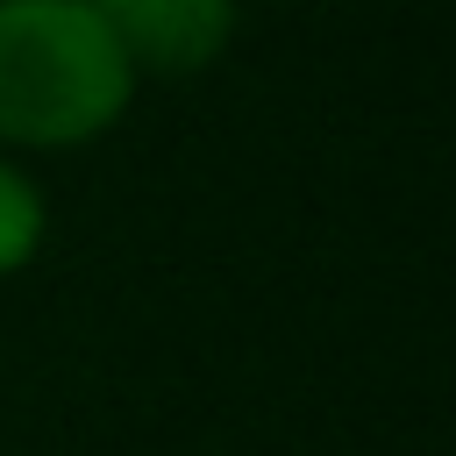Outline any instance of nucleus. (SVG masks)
I'll use <instances>...</instances> for the list:
<instances>
[{"instance_id":"3","label":"nucleus","mask_w":456,"mask_h":456,"mask_svg":"<svg viewBox=\"0 0 456 456\" xmlns=\"http://www.w3.org/2000/svg\"><path fill=\"white\" fill-rule=\"evenodd\" d=\"M43 242H50V200L28 178V164L0 150V278L28 271L43 256Z\"/></svg>"},{"instance_id":"1","label":"nucleus","mask_w":456,"mask_h":456,"mask_svg":"<svg viewBox=\"0 0 456 456\" xmlns=\"http://www.w3.org/2000/svg\"><path fill=\"white\" fill-rule=\"evenodd\" d=\"M142 78L86 0H0V150H86Z\"/></svg>"},{"instance_id":"2","label":"nucleus","mask_w":456,"mask_h":456,"mask_svg":"<svg viewBox=\"0 0 456 456\" xmlns=\"http://www.w3.org/2000/svg\"><path fill=\"white\" fill-rule=\"evenodd\" d=\"M135 78H192L235 43V0H86Z\"/></svg>"}]
</instances>
